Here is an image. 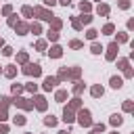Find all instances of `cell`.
Returning a JSON list of instances; mask_svg holds the SVG:
<instances>
[{
    "instance_id": "5",
    "label": "cell",
    "mask_w": 134,
    "mask_h": 134,
    "mask_svg": "<svg viewBox=\"0 0 134 134\" xmlns=\"http://www.w3.org/2000/svg\"><path fill=\"white\" fill-rule=\"evenodd\" d=\"M34 13H38V15H40V19H52V15H50L48 10H44V8H36Z\"/></svg>"
},
{
    "instance_id": "20",
    "label": "cell",
    "mask_w": 134,
    "mask_h": 134,
    "mask_svg": "<svg viewBox=\"0 0 134 134\" xmlns=\"http://www.w3.org/2000/svg\"><path fill=\"white\" fill-rule=\"evenodd\" d=\"M31 13H34V10H31V8H29V6H23V15H25V17H29V15H31Z\"/></svg>"
},
{
    "instance_id": "2",
    "label": "cell",
    "mask_w": 134,
    "mask_h": 134,
    "mask_svg": "<svg viewBox=\"0 0 134 134\" xmlns=\"http://www.w3.org/2000/svg\"><path fill=\"white\" fill-rule=\"evenodd\" d=\"M25 73H27V75H40L42 69H40V65L34 63V65H27V67H25Z\"/></svg>"
},
{
    "instance_id": "19",
    "label": "cell",
    "mask_w": 134,
    "mask_h": 134,
    "mask_svg": "<svg viewBox=\"0 0 134 134\" xmlns=\"http://www.w3.org/2000/svg\"><path fill=\"white\" fill-rule=\"evenodd\" d=\"M15 124H19V126L25 124V117H23V115H17V117H15Z\"/></svg>"
},
{
    "instance_id": "12",
    "label": "cell",
    "mask_w": 134,
    "mask_h": 134,
    "mask_svg": "<svg viewBox=\"0 0 134 134\" xmlns=\"http://www.w3.org/2000/svg\"><path fill=\"white\" fill-rule=\"evenodd\" d=\"M65 98H67V92H65V90H59V92H57V100L61 103V100H65Z\"/></svg>"
},
{
    "instance_id": "8",
    "label": "cell",
    "mask_w": 134,
    "mask_h": 134,
    "mask_svg": "<svg viewBox=\"0 0 134 134\" xmlns=\"http://www.w3.org/2000/svg\"><path fill=\"white\" fill-rule=\"evenodd\" d=\"M36 107H38V109H46V100H44L42 96H38V98H36Z\"/></svg>"
},
{
    "instance_id": "36",
    "label": "cell",
    "mask_w": 134,
    "mask_h": 134,
    "mask_svg": "<svg viewBox=\"0 0 134 134\" xmlns=\"http://www.w3.org/2000/svg\"><path fill=\"white\" fill-rule=\"evenodd\" d=\"M6 132V126H0V134H4Z\"/></svg>"
},
{
    "instance_id": "27",
    "label": "cell",
    "mask_w": 134,
    "mask_h": 134,
    "mask_svg": "<svg viewBox=\"0 0 134 134\" xmlns=\"http://www.w3.org/2000/svg\"><path fill=\"white\" fill-rule=\"evenodd\" d=\"M80 8H82V10H90V4H88V2H82Z\"/></svg>"
},
{
    "instance_id": "24",
    "label": "cell",
    "mask_w": 134,
    "mask_h": 134,
    "mask_svg": "<svg viewBox=\"0 0 134 134\" xmlns=\"http://www.w3.org/2000/svg\"><path fill=\"white\" fill-rule=\"evenodd\" d=\"M15 71H17L15 67H8V69H6V75H8V77H13V75H15Z\"/></svg>"
},
{
    "instance_id": "9",
    "label": "cell",
    "mask_w": 134,
    "mask_h": 134,
    "mask_svg": "<svg viewBox=\"0 0 134 134\" xmlns=\"http://www.w3.org/2000/svg\"><path fill=\"white\" fill-rule=\"evenodd\" d=\"M96 10H98L100 15H107V13H109V6H107V4H98V8H96Z\"/></svg>"
},
{
    "instance_id": "21",
    "label": "cell",
    "mask_w": 134,
    "mask_h": 134,
    "mask_svg": "<svg viewBox=\"0 0 134 134\" xmlns=\"http://www.w3.org/2000/svg\"><path fill=\"white\" fill-rule=\"evenodd\" d=\"M103 31H105V34H111V31H113V25H111V23H107V25H105V29H103Z\"/></svg>"
},
{
    "instance_id": "3",
    "label": "cell",
    "mask_w": 134,
    "mask_h": 134,
    "mask_svg": "<svg viewBox=\"0 0 134 134\" xmlns=\"http://www.w3.org/2000/svg\"><path fill=\"white\" fill-rule=\"evenodd\" d=\"M107 50H109V52H107V61H113V59H115V54H117V50H119V48H117V42H113Z\"/></svg>"
},
{
    "instance_id": "6",
    "label": "cell",
    "mask_w": 134,
    "mask_h": 134,
    "mask_svg": "<svg viewBox=\"0 0 134 134\" xmlns=\"http://www.w3.org/2000/svg\"><path fill=\"white\" fill-rule=\"evenodd\" d=\"M6 103H8V98H2V105H0V119H6Z\"/></svg>"
},
{
    "instance_id": "29",
    "label": "cell",
    "mask_w": 134,
    "mask_h": 134,
    "mask_svg": "<svg viewBox=\"0 0 134 134\" xmlns=\"http://www.w3.org/2000/svg\"><path fill=\"white\" fill-rule=\"evenodd\" d=\"M48 38H50V40H57L59 34H57V31H48Z\"/></svg>"
},
{
    "instance_id": "31",
    "label": "cell",
    "mask_w": 134,
    "mask_h": 134,
    "mask_svg": "<svg viewBox=\"0 0 134 134\" xmlns=\"http://www.w3.org/2000/svg\"><path fill=\"white\" fill-rule=\"evenodd\" d=\"M82 21H84V23H90V21H92V17H90V15H84V17H82Z\"/></svg>"
},
{
    "instance_id": "37",
    "label": "cell",
    "mask_w": 134,
    "mask_h": 134,
    "mask_svg": "<svg viewBox=\"0 0 134 134\" xmlns=\"http://www.w3.org/2000/svg\"><path fill=\"white\" fill-rule=\"evenodd\" d=\"M59 134H69V132H67V130H63V132H59Z\"/></svg>"
},
{
    "instance_id": "14",
    "label": "cell",
    "mask_w": 134,
    "mask_h": 134,
    "mask_svg": "<svg viewBox=\"0 0 134 134\" xmlns=\"http://www.w3.org/2000/svg\"><path fill=\"white\" fill-rule=\"evenodd\" d=\"M121 121H124V119H121V115H113V117H111V124H113V126H119Z\"/></svg>"
},
{
    "instance_id": "22",
    "label": "cell",
    "mask_w": 134,
    "mask_h": 134,
    "mask_svg": "<svg viewBox=\"0 0 134 134\" xmlns=\"http://www.w3.org/2000/svg\"><path fill=\"white\" fill-rule=\"evenodd\" d=\"M126 40H128V34H119L117 36V42H126Z\"/></svg>"
},
{
    "instance_id": "18",
    "label": "cell",
    "mask_w": 134,
    "mask_h": 134,
    "mask_svg": "<svg viewBox=\"0 0 134 134\" xmlns=\"http://www.w3.org/2000/svg\"><path fill=\"white\" fill-rule=\"evenodd\" d=\"M117 65H119V69H128V61H126V59H121Z\"/></svg>"
},
{
    "instance_id": "4",
    "label": "cell",
    "mask_w": 134,
    "mask_h": 134,
    "mask_svg": "<svg viewBox=\"0 0 134 134\" xmlns=\"http://www.w3.org/2000/svg\"><path fill=\"white\" fill-rule=\"evenodd\" d=\"M54 84H57V77H46L44 80V90H52Z\"/></svg>"
},
{
    "instance_id": "25",
    "label": "cell",
    "mask_w": 134,
    "mask_h": 134,
    "mask_svg": "<svg viewBox=\"0 0 134 134\" xmlns=\"http://www.w3.org/2000/svg\"><path fill=\"white\" fill-rule=\"evenodd\" d=\"M124 111H132V103H130V100L124 103Z\"/></svg>"
},
{
    "instance_id": "11",
    "label": "cell",
    "mask_w": 134,
    "mask_h": 134,
    "mask_svg": "<svg viewBox=\"0 0 134 134\" xmlns=\"http://www.w3.org/2000/svg\"><path fill=\"white\" fill-rule=\"evenodd\" d=\"M92 96H103V88L100 86H94L92 88Z\"/></svg>"
},
{
    "instance_id": "13",
    "label": "cell",
    "mask_w": 134,
    "mask_h": 134,
    "mask_svg": "<svg viewBox=\"0 0 134 134\" xmlns=\"http://www.w3.org/2000/svg\"><path fill=\"white\" fill-rule=\"evenodd\" d=\"M44 124H46V126H54V124H57V117H52V115H48V117L44 119Z\"/></svg>"
},
{
    "instance_id": "40",
    "label": "cell",
    "mask_w": 134,
    "mask_h": 134,
    "mask_svg": "<svg viewBox=\"0 0 134 134\" xmlns=\"http://www.w3.org/2000/svg\"><path fill=\"white\" fill-rule=\"evenodd\" d=\"M111 134H117V132H111Z\"/></svg>"
},
{
    "instance_id": "33",
    "label": "cell",
    "mask_w": 134,
    "mask_h": 134,
    "mask_svg": "<svg viewBox=\"0 0 134 134\" xmlns=\"http://www.w3.org/2000/svg\"><path fill=\"white\" fill-rule=\"evenodd\" d=\"M124 75H126V77H132V69H130V67H128V69H124Z\"/></svg>"
},
{
    "instance_id": "39",
    "label": "cell",
    "mask_w": 134,
    "mask_h": 134,
    "mask_svg": "<svg viewBox=\"0 0 134 134\" xmlns=\"http://www.w3.org/2000/svg\"><path fill=\"white\" fill-rule=\"evenodd\" d=\"M2 44H4V42H2V40H0V46H2Z\"/></svg>"
},
{
    "instance_id": "1",
    "label": "cell",
    "mask_w": 134,
    "mask_h": 134,
    "mask_svg": "<svg viewBox=\"0 0 134 134\" xmlns=\"http://www.w3.org/2000/svg\"><path fill=\"white\" fill-rule=\"evenodd\" d=\"M77 117H80V124H82V126H92L90 111H86V109H84V111H80V115H77Z\"/></svg>"
},
{
    "instance_id": "35",
    "label": "cell",
    "mask_w": 134,
    "mask_h": 134,
    "mask_svg": "<svg viewBox=\"0 0 134 134\" xmlns=\"http://www.w3.org/2000/svg\"><path fill=\"white\" fill-rule=\"evenodd\" d=\"M59 2H61V4H65V6H69V4H71V0H59Z\"/></svg>"
},
{
    "instance_id": "32",
    "label": "cell",
    "mask_w": 134,
    "mask_h": 134,
    "mask_svg": "<svg viewBox=\"0 0 134 134\" xmlns=\"http://www.w3.org/2000/svg\"><path fill=\"white\" fill-rule=\"evenodd\" d=\"M19 61H21V63H25V61H27V54H25V52H21V54H19Z\"/></svg>"
},
{
    "instance_id": "28",
    "label": "cell",
    "mask_w": 134,
    "mask_h": 134,
    "mask_svg": "<svg viewBox=\"0 0 134 134\" xmlns=\"http://www.w3.org/2000/svg\"><path fill=\"white\" fill-rule=\"evenodd\" d=\"M31 31H34V34H40V25L34 23V25H31Z\"/></svg>"
},
{
    "instance_id": "7",
    "label": "cell",
    "mask_w": 134,
    "mask_h": 134,
    "mask_svg": "<svg viewBox=\"0 0 134 134\" xmlns=\"http://www.w3.org/2000/svg\"><path fill=\"white\" fill-rule=\"evenodd\" d=\"M111 86H113V88H121V77L113 75V77H111Z\"/></svg>"
},
{
    "instance_id": "23",
    "label": "cell",
    "mask_w": 134,
    "mask_h": 134,
    "mask_svg": "<svg viewBox=\"0 0 134 134\" xmlns=\"http://www.w3.org/2000/svg\"><path fill=\"white\" fill-rule=\"evenodd\" d=\"M80 46H82L80 40H71V48H80Z\"/></svg>"
},
{
    "instance_id": "16",
    "label": "cell",
    "mask_w": 134,
    "mask_h": 134,
    "mask_svg": "<svg viewBox=\"0 0 134 134\" xmlns=\"http://www.w3.org/2000/svg\"><path fill=\"white\" fill-rule=\"evenodd\" d=\"M100 50H103V46H100V44H92V52H94V54H98Z\"/></svg>"
},
{
    "instance_id": "17",
    "label": "cell",
    "mask_w": 134,
    "mask_h": 134,
    "mask_svg": "<svg viewBox=\"0 0 134 134\" xmlns=\"http://www.w3.org/2000/svg\"><path fill=\"white\" fill-rule=\"evenodd\" d=\"M17 31H21V34L27 31V25H25V23H19V25H17Z\"/></svg>"
},
{
    "instance_id": "38",
    "label": "cell",
    "mask_w": 134,
    "mask_h": 134,
    "mask_svg": "<svg viewBox=\"0 0 134 134\" xmlns=\"http://www.w3.org/2000/svg\"><path fill=\"white\" fill-rule=\"evenodd\" d=\"M92 134H100V132H96V130H92Z\"/></svg>"
},
{
    "instance_id": "30",
    "label": "cell",
    "mask_w": 134,
    "mask_h": 134,
    "mask_svg": "<svg viewBox=\"0 0 134 134\" xmlns=\"http://www.w3.org/2000/svg\"><path fill=\"white\" fill-rule=\"evenodd\" d=\"M36 48H38V50H44V48H46V44H44V42H42V40H40V42H38V44H36Z\"/></svg>"
},
{
    "instance_id": "10",
    "label": "cell",
    "mask_w": 134,
    "mask_h": 134,
    "mask_svg": "<svg viewBox=\"0 0 134 134\" xmlns=\"http://www.w3.org/2000/svg\"><path fill=\"white\" fill-rule=\"evenodd\" d=\"M50 57H61V48L59 46H52L50 48Z\"/></svg>"
},
{
    "instance_id": "34",
    "label": "cell",
    "mask_w": 134,
    "mask_h": 134,
    "mask_svg": "<svg viewBox=\"0 0 134 134\" xmlns=\"http://www.w3.org/2000/svg\"><path fill=\"white\" fill-rule=\"evenodd\" d=\"M54 2H57V0H44V4H46V6H52Z\"/></svg>"
},
{
    "instance_id": "15",
    "label": "cell",
    "mask_w": 134,
    "mask_h": 134,
    "mask_svg": "<svg viewBox=\"0 0 134 134\" xmlns=\"http://www.w3.org/2000/svg\"><path fill=\"white\" fill-rule=\"evenodd\" d=\"M96 34H98V31H94V29H88L86 38H88V40H94V38H96Z\"/></svg>"
},
{
    "instance_id": "26",
    "label": "cell",
    "mask_w": 134,
    "mask_h": 134,
    "mask_svg": "<svg viewBox=\"0 0 134 134\" xmlns=\"http://www.w3.org/2000/svg\"><path fill=\"white\" fill-rule=\"evenodd\" d=\"M119 6H121V8H128V6H130V0H119Z\"/></svg>"
}]
</instances>
